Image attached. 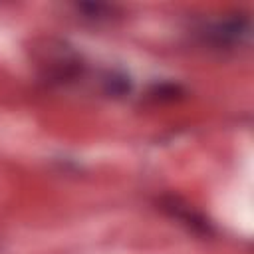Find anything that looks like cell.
Instances as JSON below:
<instances>
[{
    "instance_id": "obj_2",
    "label": "cell",
    "mask_w": 254,
    "mask_h": 254,
    "mask_svg": "<svg viewBox=\"0 0 254 254\" xmlns=\"http://www.w3.org/2000/svg\"><path fill=\"white\" fill-rule=\"evenodd\" d=\"M165 208L173 214V216H177V218H181V220H185L189 226H192L194 230H208V226H206V222L196 214V212H192L187 204L185 206H181L179 204V200H175V198H169L167 202H165Z\"/></svg>"
},
{
    "instance_id": "obj_1",
    "label": "cell",
    "mask_w": 254,
    "mask_h": 254,
    "mask_svg": "<svg viewBox=\"0 0 254 254\" xmlns=\"http://www.w3.org/2000/svg\"><path fill=\"white\" fill-rule=\"evenodd\" d=\"M204 42H208L214 48H234L248 40L250 36V22L242 16L224 18L220 22H214L206 26L202 32Z\"/></svg>"
},
{
    "instance_id": "obj_3",
    "label": "cell",
    "mask_w": 254,
    "mask_h": 254,
    "mask_svg": "<svg viewBox=\"0 0 254 254\" xmlns=\"http://www.w3.org/2000/svg\"><path fill=\"white\" fill-rule=\"evenodd\" d=\"M77 10H81L87 18H103V16H109V12H113V8L103 4H79Z\"/></svg>"
}]
</instances>
